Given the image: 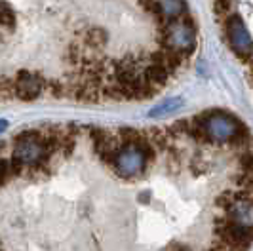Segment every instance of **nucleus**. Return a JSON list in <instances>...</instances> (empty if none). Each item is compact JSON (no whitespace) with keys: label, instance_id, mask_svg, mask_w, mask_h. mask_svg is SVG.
<instances>
[{"label":"nucleus","instance_id":"nucleus-2","mask_svg":"<svg viewBox=\"0 0 253 251\" xmlns=\"http://www.w3.org/2000/svg\"><path fill=\"white\" fill-rule=\"evenodd\" d=\"M162 31V46L171 48L183 55H189L196 48V27L192 23V17L185 13L175 21L166 23Z\"/></svg>","mask_w":253,"mask_h":251},{"label":"nucleus","instance_id":"nucleus-12","mask_svg":"<svg viewBox=\"0 0 253 251\" xmlns=\"http://www.w3.org/2000/svg\"><path fill=\"white\" fill-rule=\"evenodd\" d=\"M211 251H227L225 248H215V250H211Z\"/></svg>","mask_w":253,"mask_h":251},{"label":"nucleus","instance_id":"nucleus-3","mask_svg":"<svg viewBox=\"0 0 253 251\" xmlns=\"http://www.w3.org/2000/svg\"><path fill=\"white\" fill-rule=\"evenodd\" d=\"M152 160L145 149H141L139 145H126L122 151L118 152V156L113 162V171L122 179H135L145 173L147 166Z\"/></svg>","mask_w":253,"mask_h":251},{"label":"nucleus","instance_id":"nucleus-7","mask_svg":"<svg viewBox=\"0 0 253 251\" xmlns=\"http://www.w3.org/2000/svg\"><path fill=\"white\" fill-rule=\"evenodd\" d=\"M158 4V15L154 17L158 21V25L164 29L166 23L175 21L179 17H183L187 12V2L185 0H156Z\"/></svg>","mask_w":253,"mask_h":251},{"label":"nucleus","instance_id":"nucleus-10","mask_svg":"<svg viewBox=\"0 0 253 251\" xmlns=\"http://www.w3.org/2000/svg\"><path fill=\"white\" fill-rule=\"evenodd\" d=\"M15 25V15L10 10V6L6 2H2V27L4 29H12Z\"/></svg>","mask_w":253,"mask_h":251},{"label":"nucleus","instance_id":"nucleus-4","mask_svg":"<svg viewBox=\"0 0 253 251\" xmlns=\"http://www.w3.org/2000/svg\"><path fill=\"white\" fill-rule=\"evenodd\" d=\"M225 35H227V42L230 50L234 51L242 61L250 63L253 59V38L248 31V27L244 23L238 13H230L225 19Z\"/></svg>","mask_w":253,"mask_h":251},{"label":"nucleus","instance_id":"nucleus-1","mask_svg":"<svg viewBox=\"0 0 253 251\" xmlns=\"http://www.w3.org/2000/svg\"><path fill=\"white\" fill-rule=\"evenodd\" d=\"M198 118L204 126L208 141L215 145H232L234 139L246 129V126L238 118L223 111H208L198 114Z\"/></svg>","mask_w":253,"mask_h":251},{"label":"nucleus","instance_id":"nucleus-5","mask_svg":"<svg viewBox=\"0 0 253 251\" xmlns=\"http://www.w3.org/2000/svg\"><path fill=\"white\" fill-rule=\"evenodd\" d=\"M48 89V80L38 73L19 71L13 76V95L21 101H35Z\"/></svg>","mask_w":253,"mask_h":251},{"label":"nucleus","instance_id":"nucleus-9","mask_svg":"<svg viewBox=\"0 0 253 251\" xmlns=\"http://www.w3.org/2000/svg\"><path fill=\"white\" fill-rule=\"evenodd\" d=\"M238 162H240V171H253V151L238 152Z\"/></svg>","mask_w":253,"mask_h":251},{"label":"nucleus","instance_id":"nucleus-13","mask_svg":"<svg viewBox=\"0 0 253 251\" xmlns=\"http://www.w3.org/2000/svg\"><path fill=\"white\" fill-rule=\"evenodd\" d=\"M139 2H145V0H139Z\"/></svg>","mask_w":253,"mask_h":251},{"label":"nucleus","instance_id":"nucleus-6","mask_svg":"<svg viewBox=\"0 0 253 251\" xmlns=\"http://www.w3.org/2000/svg\"><path fill=\"white\" fill-rule=\"evenodd\" d=\"M225 219L232 225L253 232V200L252 198H244L240 194V198H236L227 208Z\"/></svg>","mask_w":253,"mask_h":251},{"label":"nucleus","instance_id":"nucleus-11","mask_svg":"<svg viewBox=\"0 0 253 251\" xmlns=\"http://www.w3.org/2000/svg\"><path fill=\"white\" fill-rule=\"evenodd\" d=\"M6 127H8V122H6V118L2 120V131H6Z\"/></svg>","mask_w":253,"mask_h":251},{"label":"nucleus","instance_id":"nucleus-8","mask_svg":"<svg viewBox=\"0 0 253 251\" xmlns=\"http://www.w3.org/2000/svg\"><path fill=\"white\" fill-rule=\"evenodd\" d=\"M181 103H183L181 97H169V99H164L160 105L152 107L151 111H149V118H164V116H168V114L175 113L179 107H181Z\"/></svg>","mask_w":253,"mask_h":251}]
</instances>
